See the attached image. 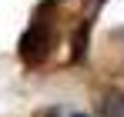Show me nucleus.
<instances>
[{
    "mask_svg": "<svg viewBox=\"0 0 124 117\" xmlns=\"http://www.w3.org/2000/svg\"><path fill=\"white\" fill-rule=\"evenodd\" d=\"M47 50H50V27H47V20H37L20 40V54L27 64H40L47 57Z\"/></svg>",
    "mask_w": 124,
    "mask_h": 117,
    "instance_id": "f257e3e1",
    "label": "nucleus"
},
{
    "mask_svg": "<svg viewBox=\"0 0 124 117\" xmlns=\"http://www.w3.org/2000/svg\"><path fill=\"white\" fill-rule=\"evenodd\" d=\"M70 117H87V114H70Z\"/></svg>",
    "mask_w": 124,
    "mask_h": 117,
    "instance_id": "f03ea898",
    "label": "nucleus"
}]
</instances>
